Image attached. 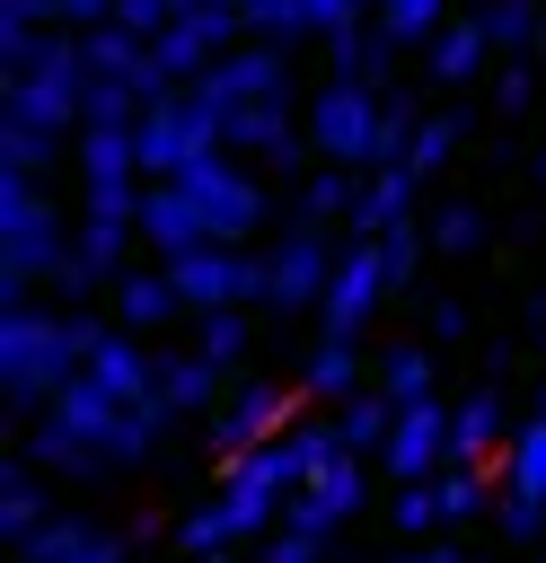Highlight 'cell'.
<instances>
[{
    "label": "cell",
    "mask_w": 546,
    "mask_h": 563,
    "mask_svg": "<svg viewBox=\"0 0 546 563\" xmlns=\"http://www.w3.org/2000/svg\"><path fill=\"white\" fill-rule=\"evenodd\" d=\"M167 405H123L106 396L88 369L70 387H53V405H35V466L44 475H97V466H132L159 449Z\"/></svg>",
    "instance_id": "6da1fadb"
},
{
    "label": "cell",
    "mask_w": 546,
    "mask_h": 563,
    "mask_svg": "<svg viewBox=\"0 0 546 563\" xmlns=\"http://www.w3.org/2000/svg\"><path fill=\"white\" fill-rule=\"evenodd\" d=\"M88 343H97V325L79 308H44V299L0 308V396L53 405V387H70L88 369Z\"/></svg>",
    "instance_id": "7a4b0ae2"
},
{
    "label": "cell",
    "mask_w": 546,
    "mask_h": 563,
    "mask_svg": "<svg viewBox=\"0 0 546 563\" xmlns=\"http://www.w3.org/2000/svg\"><path fill=\"white\" fill-rule=\"evenodd\" d=\"M308 150L326 167H379L387 158V97L370 79H326L308 97Z\"/></svg>",
    "instance_id": "3957f363"
},
{
    "label": "cell",
    "mask_w": 546,
    "mask_h": 563,
    "mask_svg": "<svg viewBox=\"0 0 546 563\" xmlns=\"http://www.w3.org/2000/svg\"><path fill=\"white\" fill-rule=\"evenodd\" d=\"M88 53H79V35L70 26H53V44L26 62V70H9V114H26V123H44V132H79V114H88Z\"/></svg>",
    "instance_id": "277c9868"
},
{
    "label": "cell",
    "mask_w": 546,
    "mask_h": 563,
    "mask_svg": "<svg viewBox=\"0 0 546 563\" xmlns=\"http://www.w3.org/2000/svg\"><path fill=\"white\" fill-rule=\"evenodd\" d=\"M299 484H308V449H299V431H291V440H264V449H247V457L220 466V519L247 537V528H264L273 510H291Z\"/></svg>",
    "instance_id": "5b68a950"
},
{
    "label": "cell",
    "mask_w": 546,
    "mask_h": 563,
    "mask_svg": "<svg viewBox=\"0 0 546 563\" xmlns=\"http://www.w3.org/2000/svg\"><path fill=\"white\" fill-rule=\"evenodd\" d=\"M211 150H229L220 141V106L185 79V88H167L150 114H141V176H185L194 158H211Z\"/></svg>",
    "instance_id": "8992f818"
},
{
    "label": "cell",
    "mask_w": 546,
    "mask_h": 563,
    "mask_svg": "<svg viewBox=\"0 0 546 563\" xmlns=\"http://www.w3.org/2000/svg\"><path fill=\"white\" fill-rule=\"evenodd\" d=\"M167 273H176L185 317H211V308H255V299H264V255H247L238 238H203V246L167 255Z\"/></svg>",
    "instance_id": "52a82bcc"
},
{
    "label": "cell",
    "mask_w": 546,
    "mask_h": 563,
    "mask_svg": "<svg viewBox=\"0 0 546 563\" xmlns=\"http://www.w3.org/2000/svg\"><path fill=\"white\" fill-rule=\"evenodd\" d=\"M238 35H247L238 0H194L185 18H167V26L150 35V53H159V70H167V79L185 88V79H203V70H211V62H220V53L238 44Z\"/></svg>",
    "instance_id": "ba28073f"
},
{
    "label": "cell",
    "mask_w": 546,
    "mask_h": 563,
    "mask_svg": "<svg viewBox=\"0 0 546 563\" xmlns=\"http://www.w3.org/2000/svg\"><path fill=\"white\" fill-rule=\"evenodd\" d=\"M326 282H335V246H326V229H317V220H291V238L264 246V299H255V308H273V317L317 308Z\"/></svg>",
    "instance_id": "9c48e42d"
},
{
    "label": "cell",
    "mask_w": 546,
    "mask_h": 563,
    "mask_svg": "<svg viewBox=\"0 0 546 563\" xmlns=\"http://www.w3.org/2000/svg\"><path fill=\"white\" fill-rule=\"evenodd\" d=\"M396 282H387V255H379V238H352L343 255H335V282H326V299H317V325L326 334H343V343H361V325L379 317V299H387Z\"/></svg>",
    "instance_id": "30bf717a"
},
{
    "label": "cell",
    "mask_w": 546,
    "mask_h": 563,
    "mask_svg": "<svg viewBox=\"0 0 546 563\" xmlns=\"http://www.w3.org/2000/svg\"><path fill=\"white\" fill-rule=\"evenodd\" d=\"M291 44H264V35H247V44H229L194 88L229 114V106H264V97H291V62H282Z\"/></svg>",
    "instance_id": "8fae6325"
},
{
    "label": "cell",
    "mask_w": 546,
    "mask_h": 563,
    "mask_svg": "<svg viewBox=\"0 0 546 563\" xmlns=\"http://www.w3.org/2000/svg\"><path fill=\"white\" fill-rule=\"evenodd\" d=\"M194 202H203V220H211V238H255V220H264V185L247 176V167H229V150H211V158H194L185 176H176Z\"/></svg>",
    "instance_id": "7c38bea8"
},
{
    "label": "cell",
    "mask_w": 546,
    "mask_h": 563,
    "mask_svg": "<svg viewBox=\"0 0 546 563\" xmlns=\"http://www.w3.org/2000/svg\"><path fill=\"white\" fill-rule=\"evenodd\" d=\"M387 475L396 484H414V475H440L449 466V405L440 396H414V405H396V431H387Z\"/></svg>",
    "instance_id": "4fadbf2b"
},
{
    "label": "cell",
    "mask_w": 546,
    "mask_h": 563,
    "mask_svg": "<svg viewBox=\"0 0 546 563\" xmlns=\"http://www.w3.org/2000/svg\"><path fill=\"white\" fill-rule=\"evenodd\" d=\"M361 501H370V475H361V449H343V457H326V466L291 493V510H282V519H299V528H317V537H326V528H343Z\"/></svg>",
    "instance_id": "5bb4252c"
},
{
    "label": "cell",
    "mask_w": 546,
    "mask_h": 563,
    "mask_svg": "<svg viewBox=\"0 0 546 563\" xmlns=\"http://www.w3.org/2000/svg\"><path fill=\"white\" fill-rule=\"evenodd\" d=\"M88 378L106 387V396H123V405H159V352H141V334L132 325H97V343H88Z\"/></svg>",
    "instance_id": "9a60e30c"
},
{
    "label": "cell",
    "mask_w": 546,
    "mask_h": 563,
    "mask_svg": "<svg viewBox=\"0 0 546 563\" xmlns=\"http://www.w3.org/2000/svg\"><path fill=\"white\" fill-rule=\"evenodd\" d=\"M141 238H150V246H159V264H167V255L203 246V238H211V220H203V202H194L176 176H150V185H141Z\"/></svg>",
    "instance_id": "2e32d148"
},
{
    "label": "cell",
    "mask_w": 546,
    "mask_h": 563,
    "mask_svg": "<svg viewBox=\"0 0 546 563\" xmlns=\"http://www.w3.org/2000/svg\"><path fill=\"white\" fill-rule=\"evenodd\" d=\"M282 422H291V396L264 387V378H238L229 405H220V457H247V449L282 440Z\"/></svg>",
    "instance_id": "e0dca14e"
},
{
    "label": "cell",
    "mask_w": 546,
    "mask_h": 563,
    "mask_svg": "<svg viewBox=\"0 0 546 563\" xmlns=\"http://www.w3.org/2000/svg\"><path fill=\"white\" fill-rule=\"evenodd\" d=\"M106 290H114V325H132V334H159V325H167V317L185 308V299H176V273H167V264H123V273H114Z\"/></svg>",
    "instance_id": "ac0fdd59"
},
{
    "label": "cell",
    "mask_w": 546,
    "mask_h": 563,
    "mask_svg": "<svg viewBox=\"0 0 546 563\" xmlns=\"http://www.w3.org/2000/svg\"><path fill=\"white\" fill-rule=\"evenodd\" d=\"M238 369L203 361V352H159V405L167 413H203V405H229Z\"/></svg>",
    "instance_id": "d6986e66"
},
{
    "label": "cell",
    "mask_w": 546,
    "mask_h": 563,
    "mask_svg": "<svg viewBox=\"0 0 546 563\" xmlns=\"http://www.w3.org/2000/svg\"><path fill=\"white\" fill-rule=\"evenodd\" d=\"M414 202H423V176H414L405 158H387V167H370V185H361V211H352V238H379V229H396V220H414Z\"/></svg>",
    "instance_id": "ffe728a7"
},
{
    "label": "cell",
    "mask_w": 546,
    "mask_h": 563,
    "mask_svg": "<svg viewBox=\"0 0 546 563\" xmlns=\"http://www.w3.org/2000/svg\"><path fill=\"white\" fill-rule=\"evenodd\" d=\"M502 431H511V405H502V387H476L467 405H449V457H467V466H484Z\"/></svg>",
    "instance_id": "44dd1931"
},
{
    "label": "cell",
    "mask_w": 546,
    "mask_h": 563,
    "mask_svg": "<svg viewBox=\"0 0 546 563\" xmlns=\"http://www.w3.org/2000/svg\"><path fill=\"white\" fill-rule=\"evenodd\" d=\"M44 519H53V510H44V466H0V537L26 545Z\"/></svg>",
    "instance_id": "7402d4cb"
},
{
    "label": "cell",
    "mask_w": 546,
    "mask_h": 563,
    "mask_svg": "<svg viewBox=\"0 0 546 563\" xmlns=\"http://www.w3.org/2000/svg\"><path fill=\"white\" fill-rule=\"evenodd\" d=\"M493 62V35H484V18H449L440 35H432V79H476Z\"/></svg>",
    "instance_id": "603a6c76"
},
{
    "label": "cell",
    "mask_w": 546,
    "mask_h": 563,
    "mask_svg": "<svg viewBox=\"0 0 546 563\" xmlns=\"http://www.w3.org/2000/svg\"><path fill=\"white\" fill-rule=\"evenodd\" d=\"M62 141H70V132H44V123H26V114H0V167H9V176H53Z\"/></svg>",
    "instance_id": "cb8c5ba5"
},
{
    "label": "cell",
    "mask_w": 546,
    "mask_h": 563,
    "mask_svg": "<svg viewBox=\"0 0 546 563\" xmlns=\"http://www.w3.org/2000/svg\"><path fill=\"white\" fill-rule=\"evenodd\" d=\"M361 185H370V167H326V176H308V185H299V220H317V229L352 220V211H361Z\"/></svg>",
    "instance_id": "d4e9b609"
},
{
    "label": "cell",
    "mask_w": 546,
    "mask_h": 563,
    "mask_svg": "<svg viewBox=\"0 0 546 563\" xmlns=\"http://www.w3.org/2000/svg\"><path fill=\"white\" fill-rule=\"evenodd\" d=\"M502 484H511L520 501H546V413H528V422L511 431V449H502Z\"/></svg>",
    "instance_id": "484cf974"
},
{
    "label": "cell",
    "mask_w": 546,
    "mask_h": 563,
    "mask_svg": "<svg viewBox=\"0 0 546 563\" xmlns=\"http://www.w3.org/2000/svg\"><path fill=\"white\" fill-rule=\"evenodd\" d=\"M326 44H335V79H370V88H379V70H387V44H396V35L370 18V26H343V35H326Z\"/></svg>",
    "instance_id": "4316f807"
},
{
    "label": "cell",
    "mask_w": 546,
    "mask_h": 563,
    "mask_svg": "<svg viewBox=\"0 0 546 563\" xmlns=\"http://www.w3.org/2000/svg\"><path fill=\"white\" fill-rule=\"evenodd\" d=\"M335 422H343V449H387V431H396V396L370 387V396H352Z\"/></svg>",
    "instance_id": "83f0119b"
},
{
    "label": "cell",
    "mask_w": 546,
    "mask_h": 563,
    "mask_svg": "<svg viewBox=\"0 0 546 563\" xmlns=\"http://www.w3.org/2000/svg\"><path fill=\"white\" fill-rule=\"evenodd\" d=\"M484 35H493L502 62H520V53L546 35V18H537V0H493V9H484Z\"/></svg>",
    "instance_id": "f1b7e54d"
},
{
    "label": "cell",
    "mask_w": 546,
    "mask_h": 563,
    "mask_svg": "<svg viewBox=\"0 0 546 563\" xmlns=\"http://www.w3.org/2000/svg\"><path fill=\"white\" fill-rule=\"evenodd\" d=\"M194 352L220 361V369H238V361H247V308H211V317H194Z\"/></svg>",
    "instance_id": "f546056e"
},
{
    "label": "cell",
    "mask_w": 546,
    "mask_h": 563,
    "mask_svg": "<svg viewBox=\"0 0 546 563\" xmlns=\"http://www.w3.org/2000/svg\"><path fill=\"white\" fill-rule=\"evenodd\" d=\"M370 18H379V26L396 35V44H432V35L449 26V0H379Z\"/></svg>",
    "instance_id": "4dcf8cb0"
},
{
    "label": "cell",
    "mask_w": 546,
    "mask_h": 563,
    "mask_svg": "<svg viewBox=\"0 0 546 563\" xmlns=\"http://www.w3.org/2000/svg\"><path fill=\"white\" fill-rule=\"evenodd\" d=\"M361 378V352L343 343V334H317V352H308V396H343Z\"/></svg>",
    "instance_id": "1f68e13d"
},
{
    "label": "cell",
    "mask_w": 546,
    "mask_h": 563,
    "mask_svg": "<svg viewBox=\"0 0 546 563\" xmlns=\"http://www.w3.org/2000/svg\"><path fill=\"white\" fill-rule=\"evenodd\" d=\"M379 387H387L396 405L432 396V352H423V343H396V352H379Z\"/></svg>",
    "instance_id": "d6a6232c"
},
{
    "label": "cell",
    "mask_w": 546,
    "mask_h": 563,
    "mask_svg": "<svg viewBox=\"0 0 546 563\" xmlns=\"http://www.w3.org/2000/svg\"><path fill=\"white\" fill-rule=\"evenodd\" d=\"M449 150H458V114H432V123H414V141H405V167L432 185V176L449 167Z\"/></svg>",
    "instance_id": "836d02e7"
},
{
    "label": "cell",
    "mask_w": 546,
    "mask_h": 563,
    "mask_svg": "<svg viewBox=\"0 0 546 563\" xmlns=\"http://www.w3.org/2000/svg\"><path fill=\"white\" fill-rule=\"evenodd\" d=\"M387 510H396V528H405V537H432V528H449V510H440V484H432V475L396 484V501H387Z\"/></svg>",
    "instance_id": "e575fe53"
},
{
    "label": "cell",
    "mask_w": 546,
    "mask_h": 563,
    "mask_svg": "<svg viewBox=\"0 0 546 563\" xmlns=\"http://www.w3.org/2000/svg\"><path fill=\"white\" fill-rule=\"evenodd\" d=\"M238 18H247V35H264V44H299V35H308L299 0H238Z\"/></svg>",
    "instance_id": "d590c367"
},
{
    "label": "cell",
    "mask_w": 546,
    "mask_h": 563,
    "mask_svg": "<svg viewBox=\"0 0 546 563\" xmlns=\"http://www.w3.org/2000/svg\"><path fill=\"white\" fill-rule=\"evenodd\" d=\"M432 484H440V510H449V519H476V510H484V466L449 457V466H440Z\"/></svg>",
    "instance_id": "8d00e7d4"
},
{
    "label": "cell",
    "mask_w": 546,
    "mask_h": 563,
    "mask_svg": "<svg viewBox=\"0 0 546 563\" xmlns=\"http://www.w3.org/2000/svg\"><path fill=\"white\" fill-rule=\"evenodd\" d=\"M176 545H185V554H229V545H238V528H229V519H220V501H211V510L176 519Z\"/></svg>",
    "instance_id": "74e56055"
},
{
    "label": "cell",
    "mask_w": 546,
    "mask_h": 563,
    "mask_svg": "<svg viewBox=\"0 0 546 563\" xmlns=\"http://www.w3.org/2000/svg\"><path fill=\"white\" fill-rule=\"evenodd\" d=\"M476 238H484V211H476V202H449V211L432 220V246H440V255H467Z\"/></svg>",
    "instance_id": "f35d334b"
},
{
    "label": "cell",
    "mask_w": 546,
    "mask_h": 563,
    "mask_svg": "<svg viewBox=\"0 0 546 563\" xmlns=\"http://www.w3.org/2000/svg\"><path fill=\"white\" fill-rule=\"evenodd\" d=\"M379 255H387V282H414V273H423V229H414V220L379 229Z\"/></svg>",
    "instance_id": "ab89813d"
},
{
    "label": "cell",
    "mask_w": 546,
    "mask_h": 563,
    "mask_svg": "<svg viewBox=\"0 0 546 563\" xmlns=\"http://www.w3.org/2000/svg\"><path fill=\"white\" fill-rule=\"evenodd\" d=\"M317 545H326L317 528H299V519H282V528L264 537V563H317Z\"/></svg>",
    "instance_id": "60d3db41"
},
{
    "label": "cell",
    "mask_w": 546,
    "mask_h": 563,
    "mask_svg": "<svg viewBox=\"0 0 546 563\" xmlns=\"http://www.w3.org/2000/svg\"><path fill=\"white\" fill-rule=\"evenodd\" d=\"M528 97H537V70H528V62H502V70H493V114H520Z\"/></svg>",
    "instance_id": "b9f144b4"
},
{
    "label": "cell",
    "mask_w": 546,
    "mask_h": 563,
    "mask_svg": "<svg viewBox=\"0 0 546 563\" xmlns=\"http://www.w3.org/2000/svg\"><path fill=\"white\" fill-rule=\"evenodd\" d=\"M185 9H194V0H114V18H123L132 35H159V26H167V18H185Z\"/></svg>",
    "instance_id": "7bdbcfd3"
},
{
    "label": "cell",
    "mask_w": 546,
    "mask_h": 563,
    "mask_svg": "<svg viewBox=\"0 0 546 563\" xmlns=\"http://www.w3.org/2000/svg\"><path fill=\"white\" fill-rule=\"evenodd\" d=\"M44 18H53V26H70V35H88V26H106V18H114V0H44Z\"/></svg>",
    "instance_id": "ee69618b"
},
{
    "label": "cell",
    "mask_w": 546,
    "mask_h": 563,
    "mask_svg": "<svg viewBox=\"0 0 546 563\" xmlns=\"http://www.w3.org/2000/svg\"><path fill=\"white\" fill-rule=\"evenodd\" d=\"M502 537H546V501H520V493H502Z\"/></svg>",
    "instance_id": "f6af8a7d"
},
{
    "label": "cell",
    "mask_w": 546,
    "mask_h": 563,
    "mask_svg": "<svg viewBox=\"0 0 546 563\" xmlns=\"http://www.w3.org/2000/svg\"><path fill=\"white\" fill-rule=\"evenodd\" d=\"M62 563H123V537H97V528H88V537H79Z\"/></svg>",
    "instance_id": "bcb514c9"
},
{
    "label": "cell",
    "mask_w": 546,
    "mask_h": 563,
    "mask_svg": "<svg viewBox=\"0 0 546 563\" xmlns=\"http://www.w3.org/2000/svg\"><path fill=\"white\" fill-rule=\"evenodd\" d=\"M432 334H440V343H449V334H467V308H458V299H440V308H432Z\"/></svg>",
    "instance_id": "7dc6e473"
},
{
    "label": "cell",
    "mask_w": 546,
    "mask_h": 563,
    "mask_svg": "<svg viewBox=\"0 0 546 563\" xmlns=\"http://www.w3.org/2000/svg\"><path fill=\"white\" fill-rule=\"evenodd\" d=\"M396 563H467L458 545H414V554H396Z\"/></svg>",
    "instance_id": "c3c4849f"
},
{
    "label": "cell",
    "mask_w": 546,
    "mask_h": 563,
    "mask_svg": "<svg viewBox=\"0 0 546 563\" xmlns=\"http://www.w3.org/2000/svg\"><path fill=\"white\" fill-rule=\"evenodd\" d=\"M537 413H546V361H537Z\"/></svg>",
    "instance_id": "681fc988"
},
{
    "label": "cell",
    "mask_w": 546,
    "mask_h": 563,
    "mask_svg": "<svg viewBox=\"0 0 546 563\" xmlns=\"http://www.w3.org/2000/svg\"><path fill=\"white\" fill-rule=\"evenodd\" d=\"M537 176H546V141H537Z\"/></svg>",
    "instance_id": "f907efd6"
},
{
    "label": "cell",
    "mask_w": 546,
    "mask_h": 563,
    "mask_svg": "<svg viewBox=\"0 0 546 563\" xmlns=\"http://www.w3.org/2000/svg\"><path fill=\"white\" fill-rule=\"evenodd\" d=\"M194 563H229V554H194Z\"/></svg>",
    "instance_id": "816d5d0a"
},
{
    "label": "cell",
    "mask_w": 546,
    "mask_h": 563,
    "mask_svg": "<svg viewBox=\"0 0 546 563\" xmlns=\"http://www.w3.org/2000/svg\"><path fill=\"white\" fill-rule=\"evenodd\" d=\"M537 563H546V545H537Z\"/></svg>",
    "instance_id": "f5cc1de1"
},
{
    "label": "cell",
    "mask_w": 546,
    "mask_h": 563,
    "mask_svg": "<svg viewBox=\"0 0 546 563\" xmlns=\"http://www.w3.org/2000/svg\"><path fill=\"white\" fill-rule=\"evenodd\" d=\"M18 563H26V554H18Z\"/></svg>",
    "instance_id": "db71d44e"
}]
</instances>
